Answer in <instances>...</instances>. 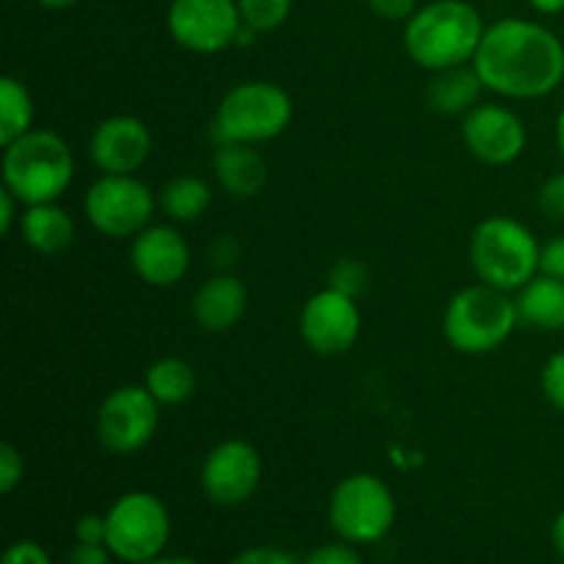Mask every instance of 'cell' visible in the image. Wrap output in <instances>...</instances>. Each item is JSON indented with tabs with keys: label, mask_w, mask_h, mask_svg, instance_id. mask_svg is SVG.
<instances>
[{
	"label": "cell",
	"mask_w": 564,
	"mask_h": 564,
	"mask_svg": "<svg viewBox=\"0 0 564 564\" xmlns=\"http://www.w3.org/2000/svg\"><path fill=\"white\" fill-rule=\"evenodd\" d=\"M463 141L468 152L488 165H510L527 149L521 116L499 102H479L463 116Z\"/></svg>",
	"instance_id": "cell-14"
},
{
	"label": "cell",
	"mask_w": 564,
	"mask_h": 564,
	"mask_svg": "<svg viewBox=\"0 0 564 564\" xmlns=\"http://www.w3.org/2000/svg\"><path fill=\"white\" fill-rule=\"evenodd\" d=\"M158 204L169 220H174V224H191V220H198L209 209V204H213V187L202 176H174L160 191Z\"/></svg>",
	"instance_id": "cell-22"
},
{
	"label": "cell",
	"mask_w": 564,
	"mask_h": 564,
	"mask_svg": "<svg viewBox=\"0 0 564 564\" xmlns=\"http://www.w3.org/2000/svg\"><path fill=\"white\" fill-rule=\"evenodd\" d=\"M292 97L270 80H248L229 88L213 119L215 143H264L292 121Z\"/></svg>",
	"instance_id": "cell-6"
},
{
	"label": "cell",
	"mask_w": 564,
	"mask_h": 564,
	"mask_svg": "<svg viewBox=\"0 0 564 564\" xmlns=\"http://www.w3.org/2000/svg\"><path fill=\"white\" fill-rule=\"evenodd\" d=\"M246 284L231 273L213 275L193 295V319L207 334H226V330H231L246 317Z\"/></svg>",
	"instance_id": "cell-17"
},
{
	"label": "cell",
	"mask_w": 564,
	"mask_h": 564,
	"mask_svg": "<svg viewBox=\"0 0 564 564\" xmlns=\"http://www.w3.org/2000/svg\"><path fill=\"white\" fill-rule=\"evenodd\" d=\"M0 564H50V556L36 543H14L6 551Z\"/></svg>",
	"instance_id": "cell-34"
},
{
	"label": "cell",
	"mask_w": 564,
	"mask_h": 564,
	"mask_svg": "<svg viewBox=\"0 0 564 564\" xmlns=\"http://www.w3.org/2000/svg\"><path fill=\"white\" fill-rule=\"evenodd\" d=\"M160 424V402L147 386H121L110 391L97 411L99 444L113 455L141 452Z\"/></svg>",
	"instance_id": "cell-11"
},
{
	"label": "cell",
	"mask_w": 564,
	"mask_h": 564,
	"mask_svg": "<svg viewBox=\"0 0 564 564\" xmlns=\"http://www.w3.org/2000/svg\"><path fill=\"white\" fill-rule=\"evenodd\" d=\"M301 336L319 356H341L361 336V312L356 297L325 286L312 295L301 312Z\"/></svg>",
	"instance_id": "cell-12"
},
{
	"label": "cell",
	"mask_w": 564,
	"mask_h": 564,
	"mask_svg": "<svg viewBox=\"0 0 564 564\" xmlns=\"http://www.w3.org/2000/svg\"><path fill=\"white\" fill-rule=\"evenodd\" d=\"M143 564H198V562L187 560V556H154V560H149Z\"/></svg>",
	"instance_id": "cell-40"
},
{
	"label": "cell",
	"mask_w": 564,
	"mask_h": 564,
	"mask_svg": "<svg viewBox=\"0 0 564 564\" xmlns=\"http://www.w3.org/2000/svg\"><path fill=\"white\" fill-rule=\"evenodd\" d=\"M75 158L58 132L31 130L3 147V187L25 207L58 202L72 185Z\"/></svg>",
	"instance_id": "cell-3"
},
{
	"label": "cell",
	"mask_w": 564,
	"mask_h": 564,
	"mask_svg": "<svg viewBox=\"0 0 564 564\" xmlns=\"http://www.w3.org/2000/svg\"><path fill=\"white\" fill-rule=\"evenodd\" d=\"M471 264L482 284L518 292L540 273V242L521 220L494 215L474 229Z\"/></svg>",
	"instance_id": "cell-4"
},
{
	"label": "cell",
	"mask_w": 564,
	"mask_h": 564,
	"mask_svg": "<svg viewBox=\"0 0 564 564\" xmlns=\"http://www.w3.org/2000/svg\"><path fill=\"white\" fill-rule=\"evenodd\" d=\"M215 180L229 196L253 198L268 182V163L253 143H215Z\"/></svg>",
	"instance_id": "cell-18"
},
{
	"label": "cell",
	"mask_w": 564,
	"mask_h": 564,
	"mask_svg": "<svg viewBox=\"0 0 564 564\" xmlns=\"http://www.w3.org/2000/svg\"><path fill=\"white\" fill-rule=\"evenodd\" d=\"M231 564H295L290 554L284 551H275V549H251V551H242L240 556H235Z\"/></svg>",
	"instance_id": "cell-35"
},
{
	"label": "cell",
	"mask_w": 564,
	"mask_h": 564,
	"mask_svg": "<svg viewBox=\"0 0 564 564\" xmlns=\"http://www.w3.org/2000/svg\"><path fill=\"white\" fill-rule=\"evenodd\" d=\"M165 25L180 47L213 55L240 42L242 17L237 0H171Z\"/></svg>",
	"instance_id": "cell-10"
},
{
	"label": "cell",
	"mask_w": 564,
	"mask_h": 564,
	"mask_svg": "<svg viewBox=\"0 0 564 564\" xmlns=\"http://www.w3.org/2000/svg\"><path fill=\"white\" fill-rule=\"evenodd\" d=\"M529 6L540 14H562L564 11V0H529Z\"/></svg>",
	"instance_id": "cell-38"
},
{
	"label": "cell",
	"mask_w": 564,
	"mask_h": 564,
	"mask_svg": "<svg viewBox=\"0 0 564 564\" xmlns=\"http://www.w3.org/2000/svg\"><path fill=\"white\" fill-rule=\"evenodd\" d=\"M540 386H543V394L556 411L564 413V350L554 352V356L545 361L543 375H540Z\"/></svg>",
	"instance_id": "cell-27"
},
{
	"label": "cell",
	"mask_w": 564,
	"mask_h": 564,
	"mask_svg": "<svg viewBox=\"0 0 564 564\" xmlns=\"http://www.w3.org/2000/svg\"><path fill=\"white\" fill-rule=\"evenodd\" d=\"M20 229L25 246L44 257L66 251L75 240V220L64 207H58V202L25 207V213L20 215Z\"/></svg>",
	"instance_id": "cell-19"
},
{
	"label": "cell",
	"mask_w": 564,
	"mask_h": 564,
	"mask_svg": "<svg viewBox=\"0 0 564 564\" xmlns=\"http://www.w3.org/2000/svg\"><path fill=\"white\" fill-rule=\"evenodd\" d=\"M303 564H361V560H358L356 551L350 549V545H323V549L312 551L308 554V560Z\"/></svg>",
	"instance_id": "cell-32"
},
{
	"label": "cell",
	"mask_w": 564,
	"mask_h": 564,
	"mask_svg": "<svg viewBox=\"0 0 564 564\" xmlns=\"http://www.w3.org/2000/svg\"><path fill=\"white\" fill-rule=\"evenodd\" d=\"M88 152L102 174H135L152 154V132L135 116H110L97 124Z\"/></svg>",
	"instance_id": "cell-16"
},
{
	"label": "cell",
	"mask_w": 564,
	"mask_h": 564,
	"mask_svg": "<svg viewBox=\"0 0 564 564\" xmlns=\"http://www.w3.org/2000/svg\"><path fill=\"white\" fill-rule=\"evenodd\" d=\"M397 516L389 485L375 474H352L330 496V523L350 543H378Z\"/></svg>",
	"instance_id": "cell-8"
},
{
	"label": "cell",
	"mask_w": 564,
	"mask_h": 564,
	"mask_svg": "<svg viewBox=\"0 0 564 564\" xmlns=\"http://www.w3.org/2000/svg\"><path fill=\"white\" fill-rule=\"evenodd\" d=\"M482 36V17L466 0H433L419 6L416 14L405 22L408 55L427 72L471 64Z\"/></svg>",
	"instance_id": "cell-2"
},
{
	"label": "cell",
	"mask_w": 564,
	"mask_h": 564,
	"mask_svg": "<svg viewBox=\"0 0 564 564\" xmlns=\"http://www.w3.org/2000/svg\"><path fill=\"white\" fill-rule=\"evenodd\" d=\"M540 273L564 281V235L551 237L540 246Z\"/></svg>",
	"instance_id": "cell-30"
},
{
	"label": "cell",
	"mask_w": 564,
	"mask_h": 564,
	"mask_svg": "<svg viewBox=\"0 0 564 564\" xmlns=\"http://www.w3.org/2000/svg\"><path fill=\"white\" fill-rule=\"evenodd\" d=\"M108 551L105 545L77 543L66 556V564H108Z\"/></svg>",
	"instance_id": "cell-36"
},
{
	"label": "cell",
	"mask_w": 564,
	"mask_h": 564,
	"mask_svg": "<svg viewBox=\"0 0 564 564\" xmlns=\"http://www.w3.org/2000/svg\"><path fill=\"white\" fill-rule=\"evenodd\" d=\"M83 209L99 235L124 240L152 224L154 193L135 174H102L88 187Z\"/></svg>",
	"instance_id": "cell-7"
},
{
	"label": "cell",
	"mask_w": 564,
	"mask_h": 564,
	"mask_svg": "<svg viewBox=\"0 0 564 564\" xmlns=\"http://www.w3.org/2000/svg\"><path fill=\"white\" fill-rule=\"evenodd\" d=\"M518 319L538 330H564V281L538 273L518 290Z\"/></svg>",
	"instance_id": "cell-21"
},
{
	"label": "cell",
	"mask_w": 564,
	"mask_h": 564,
	"mask_svg": "<svg viewBox=\"0 0 564 564\" xmlns=\"http://www.w3.org/2000/svg\"><path fill=\"white\" fill-rule=\"evenodd\" d=\"M521 325L510 292L490 284H474L457 292L444 312L446 341L466 356L496 350Z\"/></svg>",
	"instance_id": "cell-5"
},
{
	"label": "cell",
	"mask_w": 564,
	"mask_h": 564,
	"mask_svg": "<svg viewBox=\"0 0 564 564\" xmlns=\"http://www.w3.org/2000/svg\"><path fill=\"white\" fill-rule=\"evenodd\" d=\"M77 543H91V545H105L108 540V521L99 516H83L77 521Z\"/></svg>",
	"instance_id": "cell-33"
},
{
	"label": "cell",
	"mask_w": 564,
	"mask_h": 564,
	"mask_svg": "<svg viewBox=\"0 0 564 564\" xmlns=\"http://www.w3.org/2000/svg\"><path fill=\"white\" fill-rule=\"evenodd\" d=\"M143 386L160 405H182L196 391V372L185 358H160L147 369Z\"/></svg>",
	"instance_id": "cell-23"
},
{
	"label": "cell",
	"mask_w": 564,
	"mask_h": 564,
	"mask_svg": "<svg viewBox=\"0 0 564 564\" xmlns=\"http://www.w3.org/2000/svg\"><path fill=\"white\" fill-rule=\"evenodd\" d=\"M482 91H488L474 69V64L452 66V69L433 72V80L427 86V99L433 110L444 116H466L482 102Z\"/></svg>",
	"instance_id": "cell-20"
},
{
	"label": "cell",
	"mask_w": 564,
	"mask_h": 564,
	"mask_svg": "<svg viewBox=\"0 0 564 564\" xmlns=\"http://www.w3.org/2000/svg\"><path fill=\"white\" fill-rule=\"evenodd\" d=\"M367 281H369L367 268H364L358 259H341V262H336L334 268H330V275H328V286L356 297V301L358 295L367 290Z\"/></svg>",
	"instance_id": "cell-26"
},
{
	"label": "cell",
	"mask_w": 564,
	"mask_h": 564,
	"mask_svg": "<svg viewBox=\"0 0 564 564\" xmlns=\"http://www.w3.org/2000/svg\"><path fill=\"white\" fill-rule=\"evenodd\" d=\"M242 25L253 33H270L286 22L292 0H237Z\"/></svg>",
	"instance_id": "cell-25"
},
{
	"label": "cell",
	"mask_w": 564,
	"mask_h": 564,
	"mask_svg": "<svg viewBox=\"0 0 564 564\" xmlns=\"http://www.w3.org/2000/svg\"><path fill=\"white\" fill-rule=\"evenodd\" d=\"M367 6L380 17V20L389 22H408L419 11V0H367Z\"/></svg>",
	"instance_id": "cell-31"
},
{
	"label": "cell",
	"mask_w": 564,
	"mask_h": 564,
	"mask_svg": "<svg viewBox=\"0 0 564 564\" xmlns=\"http://www.w3.org/2000/svg\"><path fill=\"white\" fill-rule=\"evenodd\" d=\"M20 204H22L20 198H17L9 187L0 191V231H3V235H9V231L14 229L17 207H20Z\"/></svg>",
	"instance_id": "cell-37"
},
{
	"label": "cell",
	"mask_w": 564,
	"mask_h": 564,
	"mask_svg": "<svg viewBox=\"0 0 564 564\" xmlns=\"http://www.w3.org/2000/svg\"><path fill=\"white\" fill-rule=\"evenodd\" d=\"M538 207L551 220H564V171L543 182L538 191Z\"/></svg>",
	"instance_id": "cell-28"
},
{
	"label": "cell",
	"mask_w": 564,
	"mask_h": 564,
	"mask_svg": "<svg viewBox=\"0 0 564 564\" xmlns=\"http://www.w3.org/2000/svg\"><path fill=\"white\" fill-rule=\"evenodd\" d=\"M471 64L488 91L510 99H540L562 86L564 44L551 28L510 17L485 28Z\"/></svg>",
	"instance_id": "cell-1"
},
{
	"label": "cell",
	"mask_w": 564,
	"mask_h": 564,
	"mask_svg": "<svg viewBox=\"0 0 564 564\" xmlns=\"http://www.w3.org/2000/svg\"><path fill=\"white\" fill-rule=\"evenodd\" d=\"M551 538H554L556 551H560V556L564 560V512H560V518L554 521V532H551Z\"/></svg>",
	"instance_id": "cell-39"
},
{
	"label": "cell",
	"mask_w": 564,
	"mask_h": 564,
	"mask_svg": "<svg viewBox=\"0 0 564 564\" xmlns=\"http://www.w3.org/2000/svg\"><path fill=\"white\" fill-rule=\"evenodd\" d=\"M22 474H25V463L17 446L0 444V494L9 496L22 482Z\"/></svg>",
	"instance_id": "cell-29"
},
{
	"label": "cell",
	"mask_w": 564,
	"mask_h": 564,
	"mask_svg": "<svg viewBox=\"0 0 564 564\" xmlns=\"http://www.w3.org/2000/svg\"><path fill=\"white\" fill-rule=\"evenodd\" d=\"M36 3H42L44 9H69L77 0H36Z\"/></svg>",
	"instance_id": "cell-42"
},
{
	"label": "cell",
	"mask_w": 564,
	"mask_h": 564,
	"mask_svg": "<svg viewBox=\"0 0 564 564\" xmlns=\"http://www.w3.org/2000/svg\"><path fill=\"white\" fill-rule=\"evenodd\" d=\"M130 262L143 284L165 290L185 279L191 268V248L171 224H149L141 235L132 237Z\"/></svg>",
	"instance_id": "cell-15"
},
{
	"label": "cell",
	"mask_w": 564,
	"mask_h": 564,
	"mask_svg": "<svg viewBox=\"0 0 564 564\" xmlns=\"http://www.w3.org/2000/svg\"><path fill=\"white\" fill-rule=\"evenodd\" d=\"M33 97L28 86L17 77L6 75L0 80V147H9L17 138L33 130Z\"/></svg>",
	"instance_id": "cell-24"
},
{
	"label": "cell",
	"mask_w": 564,
	"mask_h": 564,
	"mask_svg": "<svg viewBox=\"0 0 564 564\" xmlns=\"http://www.w3.org/2000/svg\"><path fill=\"white\" fill-rule=\"evenodd\" d=\"M105 545L121 562L143 564L165 549L171 534L169 510L152 494H127L110 507Z\"/></svg>",
	"instance_id": "cell-9"
},
{
	"label": "cell",
	"mask_w": 564,
	"mask_h": 564,
	"mask_svg": "<svg viewBox=\"0 0 564 564\" xmlns=\"http://www.w3.org/2000/svg\"><path fill=\"white\" fill-rule=\"evenodd\" d=\"M262 482V457L248 441H220L202 466V488L215 505L237 507Z\"/></svg>",
	"instance_id": "cell-13"
},
{
	"label": "cell",
	"mask_w": 564,
	"mask_h": 564,
	"mask_svg": "<svg viewBox=\"0 0 564 564\" xmlns=\"http://www.w3.org/2000/svg\"><path fill=\"white\" fill-rule=\"evenodd\" d=\"M556 147H560V154L564 160V108L560 110V116H556Z\"/></svg>",
	"instance_id": "cell-41"
}]
</instances>
